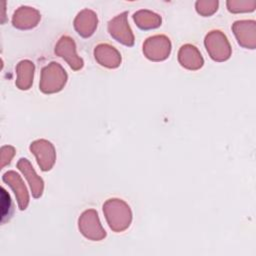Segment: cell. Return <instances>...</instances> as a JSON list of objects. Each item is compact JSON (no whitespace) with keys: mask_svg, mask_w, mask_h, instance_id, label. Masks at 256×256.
Returning <instances> with one entry per match:
<instances>
[{"mask_svg":"<svg viewBox=\"0 0 256 256\" xmlns=\"http://www.w3.org/2000/svg\"><path fill=\"white\" fill-rule=\"evenodd\" d=\"M104 213L109 226L114 231H122L130 224L131 212L129 206L119 199L108 200L104 204Z\"/></svg>","mask_w":256,"mask_h":256,"instance_id":"obj_1","label":"cell"},{"mask_svg":"<svg viewBox=\"0 0 256 256\" xmlns=\"http://www.w3.org/2000/svg\"><path fill=\"white\" fill-rule=\"evenodd\" d=\"M66 78L64 69L58 63L52 62L42 70L40 88L45 93L59 91L64 86Z\"/></svg>","mask_w":256,"mask_h":256,"instance_id":"obj_2","label":"cell"},{"mask_svg":"<svg viewBox=\"0 0 256 256\" xmlns=\"http://www.w3.org/2000/svg\"><path fill=\"white\" fill-rule=\"evenodd\" d=\"M205 45L210 56L216 61L227 60L231 55L230 44L220 31H212L205 38Z\"/></svg>","mask_w":256,"mask_h":256,"instance_id":"obj_3","label":"cell"},{"mask_svg":"<svg viewBox=\"0 0 256 256\" xmlns=\"http://www.w3.org/2000/svg\"><path fill=\"white\" fill-rule=\"evenodd\" d=\"M239 45L248 49L256 47V22L254 20L236 21L232 26Z\"/></svg>","mask_w":256,"mask_h":256,"instance_id":"obj_4","label":"cell"},{"mask_svg":"<svg viewBox=\"0 0 256 256\" xmlns=\"http://www.w3.org/2000/svg\"><path fill=\"white\" fill-rule=\"evenodd\" d=\"M79 228L87 238L93 240H100L105 236V231L100 225L98 215L94 210H87L82 214L79 219Z\"/></svg>","mask_w":256,"mask_h":256,"instance_id":"obj_5","label":"cell"},{"mask_svg":"<svg viewBox=\"0 0 256 256\" xmlns=\"http://www.w3.org/2000/svg\"><path fill=\"white\" fill-rule=\"evenodd\" d=\"M143 51L151 60H163L170 53V41L165 36L150 37L145 42Z\"/></svg>","mask_w":256,"mask_h":256,"instance_id":"obj_6","label":"cell"},{"mask_svg":"<svg viewBox=\"0 0 256 256\" xmlns=\"http://www.w3.org/2000/svg\"><path fill=\"white\" fill-rule=\"evenodd\" d=\"M126 12L114 18L109 23V31L110 34L117 39V41L131 46L133 44V35L126 21Z\"/></svg>","mask_w":256,"mask_h":256,"instance_id":"obj_7","label":"cell"},{"mask_svg":"<svg viewBox=\"0 0 256 256\" xmlns=\"http://www.w3.org/2000/svg\"><path fill=\"white\" fill-rule=\"evenodd\" d=\"M31 150L36 155L42 170H49L53 166L55 161V152L50 142L46 140L35 141L31 145Z\"/></svg>","mask_w":256,"mask_h":256,"instance_id":"obj_8","label":"cell"},{"mask_svg":"<svg viewBox=\"0 0 256 256\" xmlns=\"http://www.w3.org/2000/svg\"><path fill=\"white\" fill-rule=\"evenodd\" d=\"M55 51L58 55L63 57L73 69L77 70L82 67L83 62L80 58L77 57V55L75 53L74 42L69 37L61 38L56 46Z\"/></svg>","mask_w":256,"mask_h":256,"instance_id":"obj_9","label":"cell"},{"mask_svg":"<svg viewBox=\"0 0 256 256\" xmlns=\"http://www.w3.org/2000/svg\"><path fill=\"white\" fill-rule=\"evenodd\" d=\"M75 28L83 37L90 36L97 26V17L90 10H83L75 19Z\"/></svg>","mask_w":256,"mask_h":256,"instance_id":"obj_10","label":"cell"},{"mask_svg":"<svg viewBox=\"0 0 256 256\" xmlns=\"http://www.w3.org/2000/svg\"><path fill=\"white\" fill-rule=\"evenodd\" d=\"M179 61L182 66L196 70L203 64V59L198 50L192 45H185L179 51Z\"/></svg>","mask_w":256,"mask_h":256,"instance_id":"obj_11","label":"cell"},{"mask_svg":"<svg viewBox=\"0 0 256 256\" xmlns=\"http://www.w3.org/2000/svg\"><path fill=\"white\" fill-rule=\"evenodd\" d=\"M95 58L98 62L106 67L114 68L120 64V55L113 47L109 45H99L95 49Z\"/></svg>","mask_w":256,"mask_h":256,"instance_id":"obj_12","label":"cell"},{"mask_svg":"<svg viewBox=\"0 0 256 256\" xmlns=\"http://www.w3.org/2000/svg\"><path fill=\"white\" fill-rule=\"evenodd\" d=\"M134 20L137 25L142 29L156 28L161 23V18L157 14L147 10H141L135 13Z\"/></svg>","mask_w":256,"mask_h":256,"instance_id":"obj_13","label":"cell"},{"mask_svg":"<svg viewBox=\"0 0 256 256\" xmlns=\"http://www.w3.org/2000/svg\"><path fill=\"white\" fill-rule=\"evenodd\" d=\"M19 166L23 170V172L27 175V178L31 185V189L33 191V195L35 197H39L42 194V190H43L42 180L35 174L30 163L26 159H22V161L19 163Z\"/></svg>","mask_w":256,"mask_h":256,"instance_id":"obj_14","label":"cell"},{"mask_svg":"<svg viewBox=\"0 0 256 256\" xmlns=\"http://www.w3.org/2000/svg\"><path fill=\"white\" fill-rule=\"evenodd\" d=\"M228 10L233 13L239 12H252L256 8V1H228L227 2Z\"/></svg>","mask_w":256,"mask_h":256,"instance_id":"obj_15","label":"cell"},{"mask_svg":"<svg viewBox=\"0 0 256 256\" xmlns=\"http://www.w3.org/2000/svg\"><path fill=\"white\" fill-rule=\"evenodd\" d=\"M217 1H198L196 3V9L202 15L212 14L215 10H217Z\"/></svg>","mask_w":256,"mask_h":256,"instance_id":"obj_16","label":"cell"}]
</instances>
